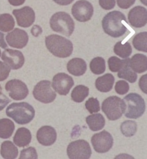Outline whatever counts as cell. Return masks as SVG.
Listing matches in <instances>:
<instances>
[{
	"mask_svg": "<svg viewBox=\"0 0 147 159\" xmlns=\"http://www.w3.org/2000/svg\"><path fill=\"white\" fill-rule=\"evenodd\" d=\"M91 153L90 145L85 140H79L73 141L67 147V154L69 159H89Z\"/></svg>",
	"mask_w": 147,
	"mask_h": 159,
	"instance_id": "obj_7",
	"label": "cell"
},
{
	"mask_svg": "<svg viewBox=\"0 0 147 159\" xmlns=\"http://www.w3.org/2000/svg\"><path fill=\"white\" fill-rule=\"evenodd\" d=\"M0 47L3 49H5L7 48V44L4 40V34L1 33V32H0Z\"/></svg>",
	"mask_w": 147,
	"mask_h": 159,
	"instance_id": "obj_43",
	"label": "cell"
},
{
	"mask_svg": "<svg viewBox=\"0 0 147 159\" xmlns=\"http://www.w3.org/2000/svg\"><path fill=\"white\" fill-rule=\"evenodd\" d=\"M126 24H128L125 15L119 11H114L106 15L102 21L104 32L111 37H121L127 30Z\"/></svg>",
	"mask_w": 147,
	"mask_h": 159,
	"instance_id": "obj_1",
	"label": "cell"
},
{
	"mask_svg": "<svg viewBox=\"0 0 147 159\" xmlns=\"http://www.w3.org/2000/svg\"><path fill=\"white\" fill-rule=\"evenodd\" d=\"M147 75L142 76L139 81V86L142 92L147 94Z\"/></svg>",
	"mask_w": 147,
	"mask_h": 159,
	"instance_id": "obj_40",
	"label": "cell"
},
{
	"mask_svg": "<svg viewBox=\"0 0 147 159\" xmlns=\"http://www.w3.org/2000/svg\"><path fill=\"white\" fill-rule=\"evenodd\" d=\"M5 89L9 93L10 97L15 100L24 99L29 94L27 85L19 80H11L6 83Z\"/></svg>",
	"mask_w": 147,
	"mask_h": 159,
	"instance_id": "obj_11",
	"label": "cell"
},
{
	"mask_svg": "<svg viewBox=\"0 0 147 159\" xmlns=\"http://www.w3.org/2000/svg\"><path fill=\"white\" fill-rule=\"evenodd\" d=\"M120 130L122 133L125 136L132 137L136 134L137 131L136 123L133 120H125L121 125Z\"/></svg>",
	"mask_w": 147,
	"mask_h": 159,
	"instance_id": "obj_31",
	"label": "cell"
},
{
	"mask_svg": "<svg viewBox=\"0 0 147 159\" xmlns=\"http://www.w3.org/2000/svg\"><path fill=\"white\" fill-rule=\"evenodd\" d=\"M136 0H116L117 5L120 8L127 9L133 5Z\"/></svg>",
	"mask_w": 147,
	"mask_h": 159,
	"instance_id": "obj_39",
	"label": "cell"
},
{
	"mask_svg": "<svg viewBox=\"0 0 147 159\" xmlns=\"http://www.w3.org/2000/svg\"><path fill=\"white\" fill-rule=\"evenodd\" d=\"M2 60L12 70L21 68L25 62L24 57L20 51L7 49L2 53Z\"/></svg>",
	"mask_w": 147,
	"mask_h": 159,
	"instance_id": "obj_13",
	"label": "cell"
},
{
	"mask_svg": "<svg viewBox=\"0 0 147 159\" xmlns=\"http://www.w3.org/2000/svg\"><path fill=\"white\" fill-rule=\"evenodd\" d=\"M57 134L55 129L50 126H44L40 128L37 133V139L40 144L49 146L56 141Z\"/></svg>",
	"mask_w": 147,
	"mask_h": 159,
	"instance_id": "obj_17",
	"label": "cell"
},
{
	"mask_svg": "<svg viewBox=\"0 0 147 159\" xmlns=\"http://www.w3.org/2000/svg\"><path fill=\"white\" fill-rule=\"evenodd\" d=\"M15 129V124L12 120L7 118L0 119V138L9 139L13 134Z\"/></svg>",
	"mask_w": 147,
	"mask_h": 159,
	"instance_id": "obj_25",
	"label": "cell"
},
{
	"mask_svg": "<svg viewBox=\"0 0 147 159\" xmlns=\"http://www.w3.org/2000/svg\"><path fill=\"white\" fill-rule=\"evenodd\" d=\"M67 69L71 74L76 76H81L86 71V63L81 58H73L67 63Z\"/></svg>",
	"mask_w": 147,
	"mask_h": 159,
	"instance_id": "obj_18",
	"label": "cell"
},
{
	"mask_svg": "<svg viewBox=\"0 0 147 159\" xmlns=\"http://www.w3.org/2000/svg\"><path fill=\"white\" fill-rule=\"evenodd\" d=\"M13 14L20 27H28L31 26L35 20V13L31 7L25 6L19 9L14 10Z\"/></svg>",
	"mask_w": 147,
	"mask_h": 159,
	"instance_id": "obj_14",
	"label": "cell"
},
{
	"mask_svg": "<svg viewBox=\"0 0 147 159\" xmlns=\"http://www.w3.org/2000/svg\"><path fill=\"white\" fill-rule=\"evenodd\" d=\"M130 66L135 72L143 73L147 70V58L142 54L138 53L133 56L130 60Z\"/></svg>",
	"mask_w": 147,
	"mask_h": 159,
	"instance_id": "obj_20",
	"label": "cell"
},
{
	"mask_svg": "<svg viewBox=\"0 0 147 159\" xmlns=\"http://www.w3.org/2000/svg\"><path fill=\"white\" fill-rule=\"evenodd\" d=\"M38 154L36 149L29 147L21 151L19 159H37Z\"/></svg>",
	"mask_w": 147,
	"mask_h": 159,
	"instance_id": "obj_34",
	"label": "cell"
},
{
	"mask_svg": "<svg viewBox=\"0 0 147 159\" xmlns=\"http://www.w3.org/2000/svg\"><path fill=\"white\" fill-rule=\"evenodd\" d=\"M85 106L90 114L98 112L100 110L99 102L97 98H90L86 102Z\"/></svg>",
	"mask_w": 147,
	"mask_h": 159,
	"instance_id": "obj_33",
	"label": "cell"
},
{
	"mask_svg": "<svg viewBox=\"0 0 147 159\" xmlns=\"http://www.w3.org/2000/svg\"><path fill=\"white\" fill-rule=\"evenodd\" d=\"M128 21L136 28L144 27L147 22V11L143 7L138 6L132 9L128 14Z\"/></svg>",
	"mask_w": 147,
	"mask_h": 159,
	"instance_id": "obj_16",
	"label": "cell"
},
{
	"mask_svg": "<svg viewBox=\"0 0 147 159\" xmlns=\"http://www.w3.org/2000/svg\"><path fill=\"white\" fill-rule=\"evenodd\" d=\"M50 25L53 31L70 37L74 32L75 23L69 14L64 12H58L52 15Z\"/></svg>",
	"mask_w": 147,
	"mask_h": 159,
	"instance_id": "obj_5",
	"label": "cell"
},
{
	"mask_svg": "<svg viewBox=\"0 0 147 159\" xmlns=\"http://www.w3.org/2000/svg\"><path fill=\"white\" fill-rule=\"evenodd\" d=\"M102 108L109 120H115L120 118L124 112V103L118 96H110L103 101Z\"/></svg>",
	"mask_w": 147,
	"mask_h": 159,
	"instance_id": "obj_6",
	"label": "cell"
},
{
	"mask_svg": "<svg viewBox=\"0 0 147 159\" xmlns=\"http://www.w3.org/2000/svg\"><path fill=\"white\" fill-rule=\"evenodd\" d=\"M100 6L106 10L114 8L116 4L115 0H99Z\"/></svg>",
	"mask_w": 147,
	"mask_h": 159,
	"instance_id": "obj_37",
	"label": "cell"
},
{
	"mask_svg": "<svg viewBox=\"0 0 147 159\" xmlns=\"http://www.w3.org/2000/svg\"><path fill=\"white\" fill-rule=\"evenodd\" d=\"M90 68L94 74L100 75L104 73L106 70L105 60L101 57L94 58L90 62Z\"/></svg>",
	"mask_w": 147,
	"mask_h": 159,
	"instance_id": "obj_30",
	"label": "cell"
},
{
	"mask_svg": "<svg viewBox=\"0 0 147 159\" xmlns=\"http://www.w3.org/2000/svg\"><path fill=\"white\" fill-rule=\"evenodd\" d=\"M114 52L116 55L122 58H127L132 53V48L128 42L122 43V41L116 43L114 47Z\"/></svg>",
	"mask_w": 147,
	"mask_h": 159,
	"instance_id": "obj_27",
	"label": "cell"
},
{
	"mask_svg": "<svg viewBox=\"0 0 147 159\" xmlns=\"http://www.w3.org/2000/svg\"><path fill=\"white\" fill-rule=\"evenodd\" d=\"M91 142L96 152L105 153L113 147L114 140L111 135L105 130L94 135Z\"/></svg>",
	"mask_w": 147,
	"mask_h": 159,
	"instance_id": "obj_10",
	"label": "cell"
},
{
	"mask_svg": "<svg viewBox=\"0 0 147 159\" xmlns=\"http://www.w3.org/2000/svg\"><path fill=\"white\" fill-rule=\"evenodd\" d=\"M45 44L50 52L59 58L69 57L72 53L74 49L71 41L57 34L50 35L46 37Z\"/></svg>",
	"mask_w": 147,
	"mask_h": 159,
	"instance_id": "obj_2",
	"label": "cell"
},
{
	"mask_svg": "<svg viewBox=\"0 0 147 159\" xmlns=\"http://www.w3.org/2000/svg\"><path fill=\"white\" fill-rule=\"evenodd\" d=\"M55 3L62 6H66L70 4L74 0H53Z\"/></svg>",
	"mask_w": 147,
	"mask_h": 159,
	"instance_id": "obj_41",
	"label": "cell"
},
{
	"mask_svg": "<svg viewBox=\"0 0 147 159\" xmlns=\"http://www.w3.org/2000/svg\"><path fill=\"white\" fill-rule=\"evenodd\" d=\"M0 151L1 155L4 159H16L18 155V149L10 141L2 143Z\"/></svg>",
	"mask_w": 147,
	"mask_h": 159,
	"instance_id": "obj_24",
	"label": "cell"
},
{
	"mask_svg": "<svg viewBox=\"0 0 147 159\" xmlns=\"http://www.w3.org/2000/svg\"><path fill=\"white\" fill-rule=\"evenodd\" d=\"M10 102V100L2 92V87L0 85V111L4 109Z\"/></svg>",
	"mask_w": 147,
	"mask_h": 159,
	"instance_id": "obj_38",
	"label": "cell"
},
{
	"mask_svg": "<svg viewBox=\"0 0 147 159\" xmlns=\"http://www.w3.org/2000/svg\"><path fill=\"white\" fill-rule=\"evenodd\" d=\"M1 50H0V57H1Z\"/></svg>",
	"mask_w": 147,
	"mask_h": 159,
	"instance_id": "obj_45",
	"label": "cell"
},
{
	"mask_svg": "<svg viewBox=\"0 0 147 159\" xmlns=\"http://www.w3.org/2000/svg\"><path fill=\"white\" fill-rule=\"evenodd\" d=\"M6 116L17 123L22 125L31 122L35 115L33 107L24 102L11 104L6 108Z\"/></svg>",
	"mask_w": 147,
	"mask_h": 159,
	"instance_id": "obj_3",
	"label": "cell"
},
{
	"mask_svg": "<svg viewBox=\"0 0 147 159\" xmlns=\"http://www.w3.org/2000/svg\"><path fill=\"white\" fill-rule=\"evenodd\" d=\"M126 59L121 60L115 56L111 57L108 60L109 69L112 72H118L124 65Z\"/></svg>",
	"mask_w": 147,
	"mask_h": 159,
	"instance_id": "obj_32",
	"label": "cell"
},
{
	"mask_svg": "<svg viewBox=\"0 0 147 159\" xmlns=\"http://www.w3.org/2000/svg\"><path fill=\"white\" fill-rule=\"evenodd\" d=\"M26 0H8L10 4L15 6H20L24 4Z\"/></svg>",
	"mask_w": 147,
	"mask_h": 159,
	"instance_id": "obj_42",
	"label": "cell"
},
{
	"mask_svg": "<svg viewBox=\"0 0 147 159\" xmlns=\"http://www.w3.org/2000/svg\"><path fill=\"white\" fill-rule=\"evenodd\" d=\"M142 4H144L145 6H147V0H140Z\"/></svg>",
	"mask_w": 147,
	"mask_h": 159,
	"instance_id": "obj_44",
	"label": "cell"
},
{
	"mask_svg": "<svg viewBox=\"0 0 147 159\" xmlns=\"http://www.w3.org/2000/svg\"><path fill=\"white\" fill-rule=\"evenodd\" d=\"M94 13L92 4L86 0H79L73 5L72 14L78 21L85 22L91 19Z\"/></svg>",
	"mask_w": 147,
	"mask_h": 159,
	"instance_id": "obj_9",
	"label": "cell"
},
{
	"mask_svg": "<svg viewBox=\"0 0 147 159\" xmlns=\"http://www.w3.org/2000/svg\"><path fill=\"white\" fill-rule=\"evenodd\" d=\"M147 32L140 33L136 35L132 40V44L136 50L141 52H146Z\"/></svg>",
	"mask_w": 147,
	"mask_h": 159,
	"instance_id": "obj_28",
	"label": "cell"
},
{
	"mask_svg": "<svg viewBox=\"0 0 147 159\" xmlns=\"http://www.w3.org/2000/svg\"><path fill=\"white\" fill-rule=\"evenodd\" d=\"M115 79L113 75L107 73L99 77L95 81V86L98 90L102 93H107L113 88Z\"/></svg>",
	"mask_w": 147,
	"mask_h": 159,
	"instance_id": "obj_19",
	"label": "cell"
},
{
	"mask_svg": "<svg viewBox=\"0 0 147 159\" xmlns=\"http://www.w3.org/2000/svg\"><path fill=\"white\" fill-rule=\"evenodd\" d=\"M130 60L129 58H126L124 65L119 71L117 75L119 78L124 79L129 83H133L136 81L138 76L131 68Z\"/></svg>",
	"mask_w": 147,
	"mask_h": 159,
	"instance_id": "obj_22",
	"label": "cell"
},
{
	"mask_svg": "<svg viewBox=\"0 0 147 159\" xmlns=\"http://www.w3.org/2000/svg\"><path fill=\"white\" fill-rule=\"evenodd\" d=\"M10 72V69L5 63L0 61V82L6 80Z\"/></svg>",
	"mask_w": 147,
	"mask_h": 159,
	"instance_id": "obj_36",
	"label": "cell"
},
{
	"mask_svg": "<svg viewBox=\"0 0 147 159\" xmlns=\"http://www.w3.org/2000/svg\"><path fill=\"white\" fill-rule=\"evenodd\" d=\"M89 95V89L83 85H77L72 92V99L77 103L82 102Z\"/></svg>",
	"mask_w": 147,
	"mask_h": 159,
	"instance_id": "obj_26",
	"label": "cell"
},
{
	"mask_svg": "<svg viewBox=\"0 0 147 159\" xmlns=\"http://www.w3.org/2000/svg\"><path fill=\"white\" fill-rule=\"evenodd\" d=\"M15 21L10 15L4 14L0 15V30L4 32H7L14 29Z\"/></svg>",
	"mask_w": 147,
	"mask_h": 159,
	"instance_id": "obj_29",
	"label": "cell"
},
{
	"mask_svg": "<svg viewBox=\"0 0 147 159\" xmlns=\"http://www.w3.org/2000/svg\"><path fill=\"white\" fill-rule=\"evenodd\" d=\"M86 121L89 128L93 131H99L104 128L105 124V118L102 114H93L86 118Z\"/></svg>",
	"mask_w": 147,
	"mask_h": 159,
	"instance_id": "obj_23",
	"label": "cell"
},
{
	"mask_svg": "<svg viewBox=\"0 0 147 159\" xmlns=\"http://www.w3.org/2000/svg\"><path fill=\"white\" fill-rule=\"evenodd\" d=\"M32 135L30 130L22 127L19 128L16 131L14 137V142L19 147H24L28 145L31 142Z\"/></svg>",
	"mask_w": 147,
	"mask_h": 159,
	"instance_id": "obj_21",
	"label": "cell"
},
{
	"mask_svg": "<svg viewBox=\"0 0 147 159\" xmlns=\"http://www.w3.org/2000/svg\"><path fill=\"white\" fill-rule=\"evenodd\" d=\"M34 97L38 101L44 104L54 101L56 93L51 88V83L48 80L40 81L36 85L33 91Z\"/></svg>",
	"mask_w": 147,
	"mask_h": 159,
	"instance_id": "obj_8",
	"label": "cell"
},
{
	"mask_svg": "<svg viewBox=\"0 0 147 159\" xmlns=\"http://www.w3.org/2000/svg\"><path fill=\"white\" fill-rule=\"evenodd\" d=\"M74 85L72 77L66 73H59L53 77L52 87L59 95H67Z\"/></svg>",
	"mask_w": 147,
	"mask_h": 159,
	"instance_id": "obj_12",
	"label": "cell"
},
{
	"mask_svg": "<svg viewBox=\"0 0 147 159\" xmlns=\"http://www.w3.org/2000/svg\"><path fill=\"white\" fill-rule=\"evenodd\" d=\"M6 39L9 45L11 47L22 49L28 43L29 37L24 30L15 28L13 31L6 35Z\"/></svg>",
	"mask_w": 147,
	"mask_h": 159,
	"instance_id": "obj_15",
	"label": "cell"
},
{
	"mask_svg": "<svg viewBox=\"0 0 147 159\" xmlns=\"http://www.w3.org/2000/svg\"><path fill=\"white\" fill-rule=\"evenodd\" d=\"M125 106L124 113L126 118L137 119L144 113L145 103L142 97L136 93H130L123 99Z\"/></svg>",
	"mask_w": 147,
	"mask_h": 159,
	"instance_id": "obj_4",
	"label": "cell"
},
{
	"mask_svg": "<svg viewBox=\"0 0 147 159\" xmlns=\"http://www.w3.org/2000/svg\"><path fill=\"white\" fill-rule=\"evenodd\" d=\"M129 89V85L126 81L120 80L116 82L115 86V90L117 94L120 95L126 94Z\"/></svg>",
	"mask_w": 147,
	"mask_h": 159,
	"instance_id": "obj_35",
	"label": "cell"
}]
</instances>
